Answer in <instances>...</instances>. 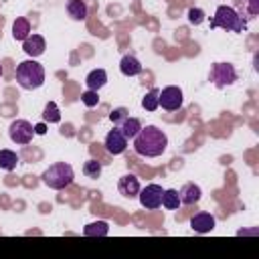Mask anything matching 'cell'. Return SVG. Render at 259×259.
Segmentation results:
<instances>
[{
	"label": "cell",
	"mask_w": 259,
	"mask_h": 259,
	"mask_svg": "<svg viewBox=\"0 0 259 259\" xmlns=\"http://www.w3.org/2000/svg\"><path fill=\"white\" fill-rule=\"evenodd\" d=\"M42 119H45V123H59V121H61V111H59V107H57L55 101H49V103L45 105V109H42Z\"/></svg>",
	"instance_id": "obj_23"
},
{
	"label": "cell",
	"mask_w": 259,
	"mask_h": 259,
	"mask_svg": "<svg viewBox=\"0 0 259 259\" xmlns=\"http://www.w3.org/2000/svg\"><path fill=\"white\" fill-rule=\"evenodd\" d=\"M158 101H160V105H162L166 111H176V109L182 107V101H184L182 89L176 87V85H168V87H164V89L160 91Z\"/></svg>",
	"instance_id": "obj_7"
},
{
	"label": "cell",
	"mask_w": 259,
	"mask_h": 259,
	"mask_svg": "<svg viewBox=\"0 0 259 259\" xmlns=\"http://www.w3.org/2000/svg\"><path fill=\"white\" fill-rule=\"evenodd\" d=\"M16 81L22 89H38L45 83V69L36 61H22L16 65Z\"/></svg>",
	"instance_id": "obj_3"
},
{
	"label": "cell",
	"mask_w": 259,
	"mask_h": 259,
	"mask_svg": "<svg viewBox=\"0 0 259 259\" xmlns=\"http://www.w3.org/2000/svg\"><path fill=\"white\" fill-rule=\"evenodd\" d=\"M117 190H119L121 196L134 198V196H138V192H140V180H138L134 174H123V176L119 178V182H117Z\"/></svg>",
	"instance_id": "obj_12"
},
{
	"label": "cell",
	"mask_w": 259,
	"mask_h": 259,
	"mask_svg": "<svg viewBox=\"0 0 259 259\" xmlns=\"http://www.w3.org/2000/svg\"><path fill=\"white\" fill-rule=\"evenodd\" d=\"M119 71L125 77H136V75L142 73V63L134 55H123L121 61H119Z\"/></svg>",
	"instance_id": "obj_14"
},
{
	"label": "cell",
	"mask_w": 259,
	"mask_h": 259,
	"mask_svg": "<svg viewBox=\"0 0 259 259\" xmlns=\"http://www.w3.org/2000/svg\"><path fill=\"white\" fill-rule=\"evenodd\" d=\"M158 95H160V89H150V91L142 97V107H144L146 111H156V109L160 107Z\"/></svg>",
	"instance_id": "obj_22"
},
{
	"label": "cell",
	"mask_w": 259,
	"mask_h": 259,
	"mask_svg": "<svg viewBox=\"0 0 259 259\" xmlns=\"http://www.w3.org/2000/svg\"><path fill=\"white\" fill-rule=\"evenodd\" d=\"M8 136H10V140H12L14 144L24 146V144H28V142L32 140V136H34V127H32L26 119H16V121L10 123V127H8Z\"/></svg>",
	"instance_id": "obj_8"
},
{
	"label": "cell",
	"mask_w": 259,
	"mask_h": 259,
	"mask_svg": "<svg viewBox=\"0 0 259 259\" xmlns=\"http://www.w3.org/2000/svg\"><path fill=\"white\" fill-rule=\"evenodd\" d=\"M115 127H119V132H121L127 140H130V138L134 140V136L142 130V123H140V119H136V117H130V115H127V117H125L119 125H115Z\"/></svg>",
	"instance_id": "obj_16"
},
{
	"label": "cell",
	"mask_w": 259,
	"mask_h": 259,
	"mask_svg": "<svg viewBox=\"0 0 259 259\" xmlns=\"http://www.w3.org/2000/svg\"><path fill=\"white\" fill-rule=\"evenodd\" d=\"M109 233V225L105 221H95V223H89L85 225L83 229V235L85 237H105Z\"/></svg>",
	"instance_id": "obj_19"
},
{
	"label": "cell",
	"mask_w": 259,
	"mask_h": 259,
	"mask_svg": "<svg viewBox=\"0 0 259 259\" xmlns=\"http://www.w3.org/2000/svg\"><path fill=\"white\" fill-rule=\"evenodd\" d=\"M188 22L190 24H200V22H204V10L202 8H190L188 10Z\"/></svg>",
	"instance_id": "obj_25"
},
{
	"label": "cell",
	"mask_w": 259,
	"mask_h": 259,
	"mask_svg": "<svg viewBox=\"0 0 259 259\" xmlns=\"http://www.w3.org/2000/svg\"><path fill=\"white\" fill-rule=\"evenodd\" d=\"M125 117H127V109H125V107H117V109H113V111L109 113V119L113 121V125H119Z\"/></svg>",
	"instance_id": "obj_27"
},
{
	"label": "cell",
	"mask_w": 259,
	"mask_h": 259,
	"mask_svg": "<svg viewBox=\"0 0 259 259\" xmlns=\"http://www.w3.org/2000/svg\"><path fill=\"white\" fill-rule=\"evenodd\" d=\"M81 101L87 105V107H95L97 103H99V97H97V91H91V89H87L83 95H81Z\"/></svg>",
	"instance_id": "obj_26"
},
{
	"label": "cell",
	"mask_w": 259,
	"mask_h": 259,
	"mask_svg": "<svg viewBox=\"0 0 259 259\" xmlns=\"http://www.w3.org/2000/svg\"><path fill=\"white\" fill-rule=\"evenodd\" d=\"M45 132H47V125H45V123L34 125V134H45Z\"/></svg>",
	"instance_id": "obj_29"
},
{
	"label": "cell",
	"mask_w": 259,
	"mask_h": 259,
	"mask_svg": "<svg viewBox=\"0 0 259 259\" xmlns=\"http://www.w3.org/2000/svg\"><path fill=\"white\" fill-rule=\"evenodd\" d=\"M67 12L73 20H85L87 18V4L83 0H69L67 2Z\"/></svg>",
	"instance_id": "obj_17"
},
{
	"label": "cell",
	"mask_w": 259,
	"mask_h": 259,
	"mask_svg": "<svg viewBox=\"0 0 259 259\" xmlns=\"http://www.w3.org/2000/svg\"><path fill=\"white\" fill-rule=\"evenodd\" d=\"M166 148H168V136L156 125H146L134 136V150L138 156L156 158L162 156Z\"/></svg>",
	"instance_id": "obj_1"
},
{
	"label": "cell",
	"mask_w": 259,
	"mask_h": 259,
	"mask_svg": "<svg viewBox=\"0 0 259 259\" xmlns=\"http://www.w3.org/2000/svg\"><path fill=\"white\" fill-rule=\"evenodd\" d=\"M47 45H45V38L40 34H28L24 40H22V51L28 55V57H40L45 53Z\"/></svg>",
	"instance_id": "obj_11"
},
{
	"label": "cell",
	"mask_w": 259,
	"mask_h": 259,
	"mask_svg": "<svg viewBox=\"0 0 259 259\" xmlns=\"http://www.w3.org/2000/svg\"><path fill=\"white\" fill-rule=\"evenodd\" d=\"M0 77H2V65H0Z\"/></svg>",
	"instance_id": "obj_30"
},
{
	"label": "cell",
	"mask_w": 259,
	"mask_h": 259,
	"mask_svg": "<svg viewBox=\"0 0 259 259\" xmlns=\"http://www.w3.org/2000/svg\"><path fill=\"white\" fill-rule=\"evenodd\" d=\"M30 34V22L26 20V18H16L14 22H12V36H14V40H24L26 36Z\"/></svg>",
	"instance_id": "obj_18"
},
{
	"label": "cell",
	"mask_w": 259,
	"mask_h": 259,
	"mask_svg": "<svg viewBox=\"0 0 259 259\" xmlns=\"http://www.w3.org/2000/svg\"><path fill=\"white\" fill-rule=\"evenodd\" d=\"M190 227H192V231L194 233H200V235H204V233H210L212 229H214V217L210 214V212H196L192 219H190Z\"/></svg>",
	"instance_id": "obj_10"
},
{
	"label": "cell",
	"mask_w": 259,
	"mask_h": 259,
	"mask_svg": "<svg viewBox=\"0 0 259 259\" xmlns=\"http://www.w3.org/2000/svg\"><path fill=\"white\" fill-rule=\"evenodd\" d=\"M105 83H107V73H105L103 69H93V71L85 77V85H87V89H91V91H99Z\"/></svg>",
	"instance_id": "obj_15"
},
{
	"label": "cell",
	"mask_w": 259,
	"mask_h": 259,
	"mask_svg": "<svg viewBox=\"0 0 259 259\" xmlns=\"http://www.w3.org/2000/svg\"><path fill=\"white\" fill-rule=\"evenodd\" d=\"M200 186L194 184V182H186L180 190H178V196H180V202L182 204H196L200 200Z\"/></svg>",
	"instance_id": "obj_13"
},
{
	"label": "cell",
	"mask_w": 259,
	"mask_h": 259,
	"mask_svg": "<svg viewBox=\"0 0 259 259\" xmlns=\"http://www.w3.org/2000/svg\"><path fill=\"white\" fill-rule=\"evenodd\" d=\"M162 192L164 188L160 184H146L144 188H140L138 192V198H140V204L148 210H156L162 206Z\"/></svg>",
	"instance_id": "obj_6"
},
{
	"label": "cell",
	"mask_w": 259,
	"mask_h": 259,
	"mask_svg": "<svg viewBox=\"0 0 259 259\" xmlns=\"http://www.w3.org/2000/svg\"><path fill=\"white\" fill-rule=\"evenodd\" d=\"M210 81L214 83V87L223 89L229 87L237 81V71L231 63H214L210 69Z\"/></svg>",
	"instance_id": "obj_5"
},
{
	"label": "cell",
	"mask_w": 259,
	"mask_h": 259,
	"mask_svg": "<svg viewBox=\"0 0 259 259\" xmlns=\"http://www.w3.org/2000/svg\"><path fill=\"white\" fill-rule=\"evenodd\" d=\"M73 178H75V172H73V168H71L69 164H65V162H57V164L49 166V168L42 172V176H40L42 184H47L49 188H55V190L67 188V186L73 182Z\"/></svg>",
	"instance_id": "obj_4"
},
{
	"label": "cell",
	"mask_w": 259,
	"mask_h": 259,
	"mask_svg": "<svg viewBox=\"0 0 259 259\" xmlns=\"http://www.w3.org/2000/svg\"><path fill=\"white\" fill-rule=\"evenodd\" d=\"M210 28H223L227 32H243L247 28V20L233 6L223 4L214 12V16L210 20Z\"/></svg>",
	"instance_id": "obj_2"
},
{
	"label": "cell",
	"mask_w": 259,
	"mask_h": 259,
	"mask_svg": "<svg viewBox=\"0 0 259 259\" xmlns=\"http://www.w3.org/2000/svg\"><path fill=\"white\" fill-rule=\"evenodd\" d=\"M16 164H18L16 152H12V150H0V168L2 170L10 172V170L16 168Z\"/></svg>",
	"instance_id": "obj_21"
},
{
	"label": "cell",
	"mask_w": 259,
	"mask_h": 259,
	"mask_svg": "<svg viewBox=\"0 0 259 259\" xmlns=\"http://www.w3.org/2000/svg\"><path fill=\"white\" fill-rule=\"evenodd\" d=\"M180 204H182V202H180L178 190L168 188V190H164V192H162V206H166L168 210H176Z\"/></svg>",
	"instance_id": "obj_20"
},
{
	"label": "cell",
	"mask_w": 259,
	"mask_h": 259,
	"mask_svg": "<svg viewBox=\"0 0 259 259\" xmlns=\"http://www.w3.org/2000/svg\"><path fill=\"white\" fill-rule=\"evenodd\" d=\"M125 148H127V138L119 132V127L109 130L107 136H105V150L111 156H117V154H123Z\"/></svg>",
	"instance_id": "obj_9"
},
{
	"label": "cell",
	"mask_w": 259,
	"mask_h": 259,
	"mask_svg": "<svg viewBox=\"0 0 259 259\" xmlns=\"http://www.w3.org/2000/svg\"><path fill=\"white\" fill-rule=\"evenodd\" d=\"M243 4H245V12L249 18L259 14V0H243Z\"/></svg>",
	"instance_id": "obj_28"
},
{
	"label": "cell",
	"mask_w": 259,
	"mask_h": 259,
	"mask_svg": "<svg viewBox=\"0 0 259 259\" xmlns=\"http://www.w3.org/2000/svg\"><path fill=\"white\" fill-rule=\"evenodd\" d=\"M83 174L87 176V178H99L101 176V162H97V160H87L85 164H83Z\"/></svg>",
	"instance_id": "obj_24"
}]
</instances>
